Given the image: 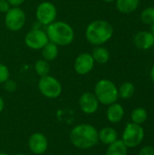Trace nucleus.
<instances>
[{
    "mask_svg": "<svg viewBox=\"0 0 154 155\" xmlns=\"http://www.w3.org/2000/svg\"><path fill=\"white\" fill-rule=\"evenodd\" d=\"M7 0H0V13H6L11 7Z\"/></svg>",
    "mask_w": 154,
    "mask_h": 155,
    "instance_id": "26",
    "label": "nucleus"
},
{
    "mask_svg": "<svg viewBox=\"0 0 154 155\" xmlns=\"http://www.w3.org/2000/svg\"><path fill=\"white\" fill-rule=\"evenodd\" d=\"M93 66H94V60L92 54L88 53L80 54L76 57L74 64V68L75 72L81 75H84L90 73L93 70Z\"/></svg>",
    "mask_w": 154,
    "mask_h": 155,
    "instance_id": "10",
    "label": "nucleus"
},
{
    "mask_svg": "<svg viewBox=\"0 0 154 155\" xmlns=\"http://www.w3.org/2000/svg\"><path fill=\"white\" fill-rule=\"evenodd\" d=\"M139 155H154V148L152 146H145L140 151Z\"/></svg>",
    "mask_w": 154,
    "mask_h": 155,
    "instance_id": "27",
    "label": "nucleus"
},
{
    "mask_svg": "<svg viewBox=\"0 0 154 155\" xmlns=\"http://www.w3.org/2000/svg\"><path fill=\"white\" fill-rule=\"evenodd\" d=\"M103 1H104V2H106V3H111V2H113V1H115V0H103Z\"/></svg>",
    "mask_w": 154,
    "mask_h": 155,
    "instance_id": "32",
    "label": "nucleus"
},
{
    "mask_svg": "<svg viewBox=\"0 0 154 155\" xmlns=\"http://www.w3.org/2000/svg\"><path fill=\"white\" fill-rule=\"evenodd\" d=\"M150 33L154 36V23L152 25H151V29H150Z\"/></svg>",
    "mask_w": 154,
    "mask_h": 155,
    "instance_id": "31",
    "label": "nucleus"
},
{
    "mask_svg": "<svg viewBox=\"0 0 154 155\" xmlns=\"http://www.w3.org/2000/svg\"><path fill=\"white\" fill-rule=\"evenodd\" d=\"M42 56L44 60L54 61L58 55V45L52 42H48L42 49Z\"/></svg>",
    "mask_w": 154,
    "mask_h": 155,
    "instance_id": "19",
    "label": "nucleus"
},
{
    "mask_svg": "<svg viewBox=\"0 0 154 155\" xmlns=\"http://www.w3.org/2000/svg\"><path fill=\"white\" fill-rule=\"evenodd\" d=\"M46 35L50 42L59 46L72 44L74 39V32L70 25L63 21H54L46 28Z\"/></svg>",
    "mask_w": 154,
    "mask_h": 155,
    "instance_id": "3",
    "label": "nucleus"
},
{
    "mask_svg": "<svg viewBox=\"0 0 154 155\" xmlns=\"http://www.w3.org/2000/svg\"><path fill=\"white\" fill-rule=\"evenodd\" d=\"M57 15L56 7L54 4L48 1L42 2L36 8L35 16L39 23L44 25H49L55 21Z\"/></svg>",
    "mask_w": 154,
    "mask_h": 155,
    "instance_id": "8",
    "label": "nucleus"
},
{
    "mask_svg": "<svg viewBox=\"0 0 154 155\" xmlns=\"http://www.w3.org/2000/svg\"><path fill=\"white\" fill-rule=\"evenodd\" d=\"M15 155H27V154H24V153H19V154H15Z\"/></svg>",
    "mask_w": 154,
    "mask_h": 155,
    "instance_id": "34",
    "label": "nucleus"
},
{
    "mask_svg": "<svg viewBox=\"0 0 154 155\" xmlns=\"http://www.w3.org/2000/svg\"><path fill=\"white\" fill-rule=\"evenodd\" d=\"M144 138L143 128L137 124L130 123L126 125L123 134L122 141L127 146V148H134L141 144Z\"/></svg>",
    "mask_w": 154,
    "mask_h": 155,
    "instance_id": "5",
    "label": "nucleus"
},
{
    "mask_svg": "<svg viewBox=\"0 0 154 155\" xmlns=\"http://www.w3.org/2000/svg\"><path fill=\"white\" fill-rule=\"evenodd\" d=\"M128 148L122 140H116L113 143L109 144L106 155H127Z\"/></svg>",
    "mask_w": 154,
    "mask_h": 155,
    "instance_id": "18",
    "label": "nucleus"
},
{
    "mask_svg": "<svg viewBox=\"0 0 154 155\" xmlns=\"http://www.w3.org/2000/svg\"><path fill=\"white\" fill-rule=\"evenodd\" d=\"M34 71L35 73L43 77V76H46L49 74L50 72V65L48 64V62L44 59H40L37 60L34 64Z\"/></svg>",
    "mask_w": 154,
    "mask_h": 155,
    "instance_id": "21",
    "label": "nucleus"
},
{
    "mask_svg": "<svg viewBox=\"0 0 154 155\" xmlns=\"http://www.w3.org/2000/svg\"><path fill=\"white\" fill-rule=\"evenodd\" d=\"M115 2L118 11L122 14L134 12L140 4V0H115Z\"/></svg>",
    "mask_w": 154,
    "mask_h": 155,
    "instance_id": "15",
    "label": "nucleus"
},
{
    "mask_svg": "<svg viewBox=\"0 0 154 155\" xmlns=\"http://www.w3.org/2000/svg\"><path fill=\"white\" fill-rule=\"evenodd\" d=\"M49 42L46 32L42 29H33L29 31L25 37V43L27 47L37 50L42 49Z\"/></svg>",
    "mask_w": 154,
    "mask_h": 155,
    "instance_id": "9",
    "label": "nucleus"
},
{
    "mask_svg": "<svg viewBox=\"0 0 154 155\" xmlns=\"http://www.w3.org/2000/svg\"><path fill=\"white\" fill-rule=\"evenodd\" d=\"M124 115V110L123 106L117 103H113L110 104L107 108L106 117L109 122L113 124H116L122 121Z\"/></svg>",
    "mask_w": 154,
    "mask_h": 155,
    "instance_id": "14",
    "label": "nucleus"
},
{
    "mask_svg": "<svg viewBox=\"0 0 154 155\" xmlns=\"http://www.w3.org/2000/svg\"><path fill=\"white\" fill-rule=\"evenodd\" d=\"M134 92H135V86L133 84L130 82L123 83L118 89V94L123 99L131 98L134 94Z\"/></svg>",
    "mask_w": 154,
    "mask_h": 155,
    "instance_id": "20",
    "label": "nucleus"
},
{
    "mask_svg": "<svg viewBox=\"0 0 154 155\" xmlns=\"http://www.w3.org/2000/svg\"><path fill=\"white\" fill-rule=\"evenodd\" d=\"M0 155H8L7 153H0Z\"/></svg>",
    "mask_w": 154,
    "mask_h": 155,
    "instance_id": "33",
    "label": "nucleus"
},
{
    "mask_svg": "<svg viewBox=\"0 0 154 155\" xmlns=\"http://www.w3.org/2000/svg\"><path fill=\"white\" fill-rule=\"evenodd\" d=\"M25 23V14L19 7H11L5 17V24L10 31H19L23 28Z\"/></svg>",
    "mask_w": 154,
    "mask_h": 155,
    "instance_id": "7",
    "label": "nucleus"
},
{
    "mask_svg": "<svg viewBox=\"0 0 154 155\" xmlns=\"http://www.w3.org/2000/svg\"><path fill=\"white\" fill-rule=\"evenodd\" d=\"M9 70L8 68L3 64H0V84H4L5 81H7L9 79Z\"/></svg>",
    "mask_w": 154,
    "mask_h": 155,
    "instance_id": "24",
    "label": "nucleus"
},
{
    "mask_svg": "<svg viewBox=\"0 0 154 155\" xmlns=\"http://www.w3.org/2000/svg\"><path fill=\"white\" fill-rule=\"evenodd\" d=\"M70 140L72 143L79 149H89L98 143V132L93 125L82 124L72 129Z\"/></svg>",
    "mask_w": 154,
    "mask_h": 155,
    "instance_id": "1",
    "label": "nucleus"
},
{
    "mask_svg": "<svg viewBox=\"0 0 154 155\" xmlns=\"http://www.w3.org/2000/svg\"><path fill=\"white\" fill-rule=\"evenodd\" d=\"M4 84H5V89L7 92L12 93V92L15 91V89H16V83H15V81L9 80V79H8V80L5 81Z\"/></svg>",
    "mask_w": 154,
    "mask_h": 155,
    "instance_id": "25",
    "label": "nucleus"
},
{
    "mask_svg": "<svg viewBox=\"0 0 154 155\" xmlns=\"http://www.w3.org/2000/svg\"><path fill=\"white\" fill-rule=\"evenodd\" d=\"M134 45L141 50H148L154 45V36L150 31H141L134 36Z\"/></svg>",
    "mask_w": 154,
    "mask_h": 155,
    "instance_id": "13",
    "label": "nucleus"
},
{
    "mask_svg": "<svg viewBox=\"0 0 154 155\" xmlns=\"http://www.w3.org/2000/svg\"><path fill=\"white\" fill-rule=\"evenodd\" d=\"M94 94L99 103L105 105H110L116 103L119 97L118 88L112 81L108 79H102L95 84Z\"/></svg>",
    "mask_w": 154,
    "mask_h": 155,
    "instance_id": "4",
    "label": "nucleus"
},
{
    "mask_svg": "<svg viewBox=\"0 0 154 155\" xmlns=\"http://www.w3.org/2000/svg\"><path fill=\"white\" fill-rule=\"evenodd\" d=\"M91 54H92L94 62L101 64H106L110 59V53H109L108 49L103 46H101V45H98L95 48H93Z\"/></svg>",
    "mask_w": 154,
    "mask_h": 155,
    "instance_id": "17",
    "label": "nucleus"
},
{
    "mask_svg": "<svg viewBox=\"0 0 154 155\" xmlns=\"http://www.w3.org/2000/svg\"><path fill=\"white\" fill-rule=\"evenodd\" d=\"M38 88L41 94L47 98H57L62 93V85L60 82L50 75L43 76L38 82Z\"/></svg>",
    "mask_w": 154,
    "mask_h": 155,
    "instance_id": "6",
    "label": "nucleus"
},
{
    "mask_svg": "<svg viewBox=\"0 0 154 155\" xmlns=\"http://www.w3.org/2000/svg\"><path fill=\"white\" fill-rule=\"evenodd\" d=\"M7 1L9 5H12L13 7H18L25 2V0H7Z\"/></svg>",
    "mask_w": 154,
    "mask_h": 155,
    "instance_id": "28",
    "label": "nucleus"
},
{
    "mask_svg": "<svg viewBox=\"0 0 154 155\" xmlns=\"http://www.w3.org/2000/svg\"><path fill=\"white\" fill-rule=\"evenodd\" d=\"M98 136H99V141H101L104 144L109 145L117 140L118 134L113 128L105 127L103 130H101L100 133H98Z\"/></svg>",
    "mask_w": 154,
    "mask_h": 155,
    "instance_id": "16",
    "label": "nucleus"
},
{
    "mask_svg": "<svg viewBox=\"0 0 154 155\" xmlns=\"http://www.w3.org/2000/svg\"><path fill=\"white\" fill-rule=\"evenodd\" d=\"M113 35V25L105 20H94L88 25L85 30V37L87 41L96 46L108 42Z\"/></svg>",
    "mask_w": 154,
    "mask_h": 155,
    "instance_id": "2",
    "label": "nucleus"
},
{
    "mask_svg": "<svg viewBox=\"0 0 154 155\" xmlns=\"http://www.w3.org/2000/svg\"><path fill=\"white\" fill-rule=\"evenodd\" d=\"M147 117H148L147 111L143 108H136L132 113L133 123L137 124H143L147 120Z\"/></svg>",
    "mask_w": 154,
    "mask_h": 155,
    "instance_id": "22",
    "label": "nucleus"
},
{
    "mask_svg": "<svg viewBox=\"0 0 154 155\" xmlns=\"http://www.w3.org/2000/svg\"><path fill=\"white\" fill-rule=\"evenodd\" d=\"M4 106H5V103H4V100H3V98L0 96V113L3 111V109H4Z\"/></svg>",
    "mask_w": 154,
    "mask_h": 155,
    "instance_id": "29",
    "label": "nucleus"
},
{
    "mask_svg": "<svg viewBox=\"0 0 154 155\" xmlns=\"http://www.w3.org/2000/svg\"><path fill=\"white\" fill-rule=\"evenodd\" d=\"M28 146L31 152L34 154H43L48 147V142L44 134L35 133L32 134L28 141Z\"/></svg>",
    "mask_w": 154,
    "mask_h": 155,
    "instance_id": "12",
    "label": "nucleus"
},
{
    "mask_svg": "<svg viewBox=\"0 0 154 155\" xmlns=\"http://www.w3.org/2000/svg\"><path fill=\"white\" fill-rule=\"evenodd\" d=\"M153 51H154V45H153Z\"/></svg>",
    "mask_w": 154,
    "mask_h": 155,
    "instance_id": "35",
    "label": "nucleus"
},
{
    "mask_svg": "<svg viewBox=\"0 0 154 155\" xmlns=\"http://www.w3.org/2000/svg\"><path fill=\"white\" fill-rule=\"evenodd\" d=\"M150 75H151V79H152V81L153 82V84H154V65L152 67V70H151Z\"/></svg>",
    "mask_w": 154,
    "mask_h": 155,
    "instance_id": "30",
    "label": "nucleus"
},
{
    "mask_svg": "<svg viewBox=\"0 0 154 155\" xmlns=\"http://www.w3.org/2000/svg\"><path fill=\"white\" fill-rule=\"evenodd\" d=\"M79 105L84 113L87 114H93L98 110L99 101L94 94L86 92L81 95L79 99Z\"/></svg>",
    "mask_w": 154,
    "mask_h": 155,
    "instance_id": "11",
    "label": "nucleus"
},
{
    "mask_svg": "<svg viewBox=\"0 0 154 155\" xmlns=\"http://www.w3.org/2000/svg\"><path fill=\"white\" fill-rule=\"evenodd\" d=\"M141 19L146 25H152L154 23V6L145 8L141 14Z\"/></svg>",
    "mask_w": 154,
    "mask_h": 155,
    "instance_id": "23",
    "label": "nucleus"
}]
</instances>
